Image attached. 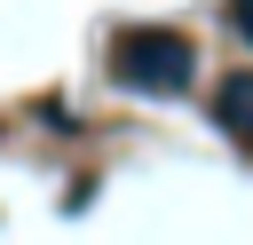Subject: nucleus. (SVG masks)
I'll list each match as a JSON object with an SVG mask.
<instances>
[{"label": "nucleus", "instance_id": "f257e3e1", "mask_svg": "<svg viewBox=\"0 0 253 245\" xmlns=\"http://www.w3.org/2000/svg\"><path fill=\"white\" fill-rule=\"evenodd\" d=\"M190 63H198L190 40H182V32H158V24L111 40V79L134 87V95H182V87H190Z\"/></svg>", "mask_w": 253, "mask_h": 245}, {"label": "nucleus", "instance_id": "f03ea898", "mask_svg": "<svg viewBox=\"0 0 253 245\" xmlns=\"http://www.w3.org/2000/svg\"><path fill=\"white\" fill-rule=\"evenodd\" d=\"M213 119H221V134L253 142V71H229V79H221V95H213Z\"/></svg>", "mask_w": 253, "mask_h": 245}, {"label": "nucleus", "instance_id": "7ed1b4c3", "mask_svg": "<svg viewBox=\"0 0 253 245\" xmlns=\"http://www.w3.org/2000/svg\"><path fill=\"white\" fill-rule=\"evenodd\" d=\"M237 32H245V40H253V0H237Z\"/></svg>", "mask_w": 253, "mask_h": 245}]
</instances>
